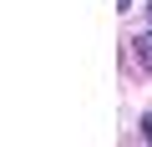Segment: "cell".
<instances>
[{
    "instance_id": "obj_1",
    "label": "cell",
    "mask_w": 152,
    "mask_h": 147,
    "mask_svg": "<svg viewBox=\"0 0 152 147\" xmlns=\"http://www.w3.org/2000/svg\"><path fill=\"white\" fill-rule=\"evenodd\" d=\"M142 137H147V142H152V117H147V122H142Z\"/></svg>"
},
{
    "instance_id": "obj_2",
    "label": "cell",
    "mask_w": 152,
    "mask_h": 147,
    "mask_svg": "<svg viewBox=\"0 0 152 147\" xmlns=\"http://www.w3.org/2000/svg\"><path fill=\"white\" fill-rule=\"evenodd\" d=\"M147 10H152V5H147Z\"/></svg>"
}]
</instances>
